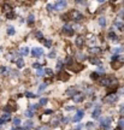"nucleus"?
I'll use <instances>...</instances> for the list:
<instances>
[{"label":"nucleus","instance_id":"nucleus-1","mask_svg":"<svg viewBox=\"0 0 124 130\" xmlns=\"http://www.w3.org/2000/svg\"><path fill=\"white\" fill-rule=\"evenodd\" d=\"M98 119H99V124H100L101 129L110 130L111 122H112V118H111V117H106V118H98Z\"/></svg>","mask_w":124,"mask_h":130},{"label":"nucleus","instance_id":"nucleus-2","mask_svg":"<svg viewBox=\"0 0 124 130\" xmlns=\"http://www.w3.org/2000/svg\"><path fill=\"white\" fill-rule=\"evenodd\" d=\"M83 18V14L80 12V11H76V10H72L71 12H69V19H72V21H81Z\"/></svg>","mask_w":124,"mask_h":130},{"label":"nucleus","instance_id":"nucleus-3","mask_svg":"<svg viewBox=\"0 0 124 130\" xmlns=\"http://www.w3.org/2000/svg\"><path fill=\"white\" fill-rule=\"evenodd\" d=\"M117 100H118V95L115 93L107 94V96L104 98V102H106V104H115Z\"/></svg>","mask_w":124,"mask_h":130},{"label":"nucleus","instance_id":"nucleus-4","mask_svg":"<svg viewBox=\"0 0 124 130\" xmlns=\"http://www.w3.org/2000/svg\"><path fill=\"white\" fill-rule=\"evenodd\" d=\"M63 32H64V35H66V36H72L75 34V30L70 24H65L64 27H63Z\"/></svg>","mask_w":124,"mask_h":130},{"label":"nucleus","instance_id":"nucleus-5","mask_svg":"<svg viewBox=\"0 0 124 130\" xmlns=\"http://www.w3.org/2000/svg\"><path fill=\"white\" fill-rule=\"evenodd\" d=\"M30 53H32L33 57H35V58H40V57L43 56V50L40 48V47H33Z\"/></svg>","mask_w":124,"mask_h":130},{"label":"nucleus","instance_id":"nucleus-6","mask_svg":"<svg viewBox=\"0 0 124 130\" xmlns=\"http://www.w3.org/2000/svg\"><path fill=\"white\" fill-rule=\"evenodd\" d=\"M68 68H69L71 71H74V72H80L81 70H83L84 66H83L81 63H74V64H71L70 66H68Z\"/></svg>","mask_w":124,"mask_h":130},{"label":"nucleus","instance_id":"nucleus-7","mask_svg":"<svg viewBox=\"0 0 124 130\" xmlns=\"http://www.w3.org/2000/svg\"><path fill=\"white\" fill-rule=\"evenodd\" d=\"M83 116H84V111H83V110H78V111L76 112V115L74 116V118H72V122H75V123L81 122V119L83 118Z\"/></svg>","mask_w":124,"mask_h":130},{"label":"nucleus","instance_id":"nucleus-8","mask_svg":"<svg viewBox=\"0 0 124 130\" xmlns=\"http://www.w3.org/2000/svg\"><path fill=\"white\" fill-rule=\"evenodd\" d=\"M77 93L78 92H77V89H76V87H70V88H68L66 89V92H65V94L70 98H74Z\"/></svg>","mask_w":124,"mask_h":130},{"label":"nucleus","instance_id":"nucleus-9","mask_svg":"<svg viewBox=\"0 0 124 130\" xmlns=\"http://www.w3.org/2000/svg\"><path fill=\"white\" fill-rule=\"evenodd\" d=\"M66 7V1L65 0H58V3L54 5L55 10H63Z\"/></svg>","mask_w":124,"mask_h":130},{"label":"nucleus","instance_id":"nucleus-10","mask_svg":"<svg viewBox=\"0 0 124 130\" xmlns=\"http://www.w3.org/2000/svg\"><path fill=\"white\" fill-rule=\"evenodd\" d=\"M70 76L68 72H65V71H60L59 74V79L60 81H63V82H66V81H69Z\"/></svg>","mask_w":124,"mask_h":130},{"label":"nucleus","instance_id":"nucleus-11","mask_svg":"<svg viewBox=\"0 0 124 130\" xmlns=\"http://www.w3.org/2000/svg\"><path fill=\"white\" fill-rule=\"evenodd\" d=\"M72 100H74L75 102H82L83 100H84V94L83 93H77L74 98H72Z\"/></svg>","mask_w":124,"mask_h":130},{"label":"nucleus","instance_id":"nucleus-12","mask_svg":"<svg viewBox=\"0 0 124 130\" xmlns=\"http://www.w3.org/2000/svg\"><path fill=\"white\" fill-rule=\"evenodd\" d=\"M100 115H101V108H100V106H97L94 108V111H93L92 117L97 119V118H100Z\"/></svg>","mask_w":124,"mask_h":130},{"label":"nucleus","instance_id":"nucleus-13","mask_svg":"<svg viewBox=\"0 0 124 130\" xmlns=\"http://www.w3.org/2000/svg\"><path fill=\"white\" fill-rule=\"evenodd\" d=\"M83 45H84V37L83 36H77L76 37V46L78 48H82Z\"/></svg>","mask_w":124,"mask_h":130},{"label":"nucleus","instance_id":"nucleus-14","mask_svg":"<svg viewBox=\"0 0 124 130\" xmlns=\"http://www.w3.org/2000/svg\"><path fill=\"white\" fill-rule=\"evenodd\" d=\"M34 126V123H33V121H27L25 122V125H24V130H30Z\"/></svg>","mask_w":124,"mask_h":130},{"label":"nucleus","instance_id":"nucleus-15","mask_svg":"<svg viewBox=\"0 0 124 130\" xmlns=\"http://www.w3.org/2000/svg\"><path fill=\"white\" fill-rule=\"evenodd\" d=\"M16 65H17V68H18V69H22V68H24L25 63H24L23 59H21V58H19V59L16 60Z\"/></svg>","mask_w":124,"mask_h":130},{"label":"nucleus","instance_id":"nucleus-16","mask_svg":"<svg viewBox=\"0 0 124 130\" xmlns=\"http://www.w3.org/2000/svg\"><path fill=\"white\" fill-rule=\"evenodd\" d=\"M1 10L4 11L5 13H9V12H11V5L4 4V5H3V7H1Z\"/></svg>","mask_w":124,"mask_h":130},{"label":"nucleus","instance_id":"nucleus-17","mask_svg":"<svg viewBox=\"0 0 124 130\" xmlns=\"http://www.w3.org/2000/svg\"><path fill=\"white\" fill-rule=\"evenodd\" d=\"M21 123H22V119H21L19 117H16V118L12 119V124H13L14 126H19L21 125Z\"/></svg>","mask_w":124,"mask_h":130},{"label":"nucleus","instance_id":"nucleus-18","mask_svg":"<svg viewBox=\"0 0 124 130\" xmlns=\"http://www.w3.org/2000/svg\"><path fill=\"white\" fill-rule=\"evenodd\" d=\"M89 61H90L92 64H94V65H100V64H101L100 59H98V58H95V57H92V58H89Z\"/></svg>","mask_w":124,"mask_h":130},{"label":"nucleus","instance_id":"nucleus-19","mask_svg":"<svg viewBox=\"0 0 124 130\" xmlns=\"http://www.w3.org/2000/svg\"><path fill=\"white\" fill-rule=\"evenodd\" d=\"M19 53H21V56H24V57L28 56V54H29V48H28V47H22Z\"/></svg>","mask_w":124,"mask_h":130},{"label":"nucleus","instance_id":"nucleus-20","mask_svg":"<svg viewBox=\"0 0 124 130\" xmlns=\"http://www.w3.org/2000/svg\"><path fill=\"white\" fill-rule=\"evenodd\" d=\"M89 52H90L92 54H99L101 52V50L99 47H92V48H89Z\"/></svg>","mask_w":124,"mask_h":130},{"label":"nucleus","instance_id":"nucleus-21","mask_svg":"<svg viewBox=\"0 0 124 130\" xmlns=\"http://www.w3.org/2000/svg\"><path fill=\"white\" fill-rule=\"evenodd\" d=\"M98 23H99V25H100V27H102V28H104V27L106 25V18H105V17H100V18L98 19Z\"/></svg>","mask_w":124,"mask_h":130},{"label":"nucleus","instance_id":"nucleus-22","mask_svg":"<svg viewBox=\"0 0 124 130\" xmlns=\"http://www.w3.org/2000/svg\"><path fill=\"white\" fill-rule=\"evenodd\" d=\"M47 102H48V99H47V98H41V99L39 100V105H40V106H46Z\"/></svg>","mask_w":124,"mask_h":130},{"label":"nucleus","instance_id":"nucleus-23","mask_svg":"<svg viewBox=\"0 0 124 130\" xmlns=\"http://www.w3.org/2000/svg\"><path fill=\"white\" fill-rule=\"evenodd\" d=\"M9 71H11V70H9L6 66H0V74L1 75H9Z\"/></svg>","mask_w":124,"mask_h":130},{"label":"nucleus","instance_id":"nucleus-24","mask_svg":"<svg viewBox=\"0 0 124 130\" xmlns=\"http://www.w3.org/2000/svg\"><path fill=\"white\" fill-rule=\"evenodd\" d=\"M1 119L6 123L7 121H10V119H11V113H5V115H3V116H1Z\"/></svg>","mask_w":124,"mask_h":130},{"label":"nucleus","instance_id":"nucleus-25","mask_svg":"<svg viewBox=\"0 0 124 130\" xmlns=\"http://www.w3.org/2000/svg\"><path fill=\"white\" fill-rule=\"evenodd\" d=\"M111 65H112V68H113L115 70H117V69H119L123 64H122L120 61H118V63H117V61H112V64H111Z\"/></svg>","mask_w":124,"mask_h":130},{"label":"nucleus","instance_id":"nucleus-26","mask_svg":"<svg viewBox=\"0 0 124 130\" xmlns=\"http://www.w3.org/2000/svg\"><path fill=\"white\" fill-rule=\"evenodd\" d=\"M34 22H35V16L33 13H30L29 16H28V23L29 24H34Z\"/></svg>","mask_w":124,"mask_h":130},{"label":"nucleus","instance_id":"nucleus-27","mask_svg":"<svg viewBox=\"0 0 124 130\" xmlns=\"http://www.w3.org/2000/svg\"><path fill=\"white\" fill-rule=\"evenodd\" d=\"M47 86H48V83H46V82H45V83H41V84H40V86H39V93L43 92V90L47 88Z\"/></svg>","mask_w":124,"mask_h":130},{"label":"nucleus","instance_id":"nucleus-28","mask_svg":"<svg viewBox=\"0 0 124 130\" xmlns=\"http://www.w3.org/2000/svg\"><path fill=\"white\" fill-rule=\"evenodd\" d=\"M25 117H28L29 119H32L33 117H34V111H32V110H28V111H25Z\"/></svg>","mask_w":124,"mask_h":130},{"label":"nucleus","instance_id":"nucleus-29","mask_svg":"<svg viewBox=\"0 0 124 130\" xmlns=\"http://www.w3.org/2000/svg\"><path fill=\"white\" fill-rule=\"evenodd\" d=\"M36 75L37 76H40V77H42V76H45V70L42 69V68H40V69L36 70Z\"/></svg>","mask_w":124,"mask_h":130},{"label":"nucleus","instance_id":"nucleus-30","mask_svg":"<svg viewBox=\"0 0 124 130\" xmlns=\"http://www.w3.org/2000/svg\"><path fill=\"white\" fill-rule=\"evenodd\" d=\"M108 39H111V40H117V35H116V32L113 31H110L108 32Z\"/></svg>","mask_w":124,"mask_h":130},{"label":"nucleus","instance_id":"nucleus-31","mask_svg":"<svg viewBox=\"0 0 124 130\" xmlns=\"http://www.w3.org/2000/svg\"><path fill=\"white\" fill-rule=\"evenodd\" d=\"M65 64L68 65V66H70L71 64H74V60H72V58H71V57H68V58L65 59Z\"/></svg>","mask_w":124,"mask_h":130},{"label":"nucleus","instance_id":"nucleus-32","mask_svg":"<svg viewBox=\"0 0 124 130\" xmlns=\"http://www.w3.org/2000/svg\"><path fill=\"white\" fill-rule=\"evenodd\" d=\"M39 104H32L30 106H29V110H32V111H36L37 108H39Z\"/></svg>","mask_w":124,"mask_h":130},{"label":"nucleus","instance_id":"nucleus-33","mask_svg":"<svg viewBox=\"0 0 124 130\" xmlns=\"http://www.w3.org/2000/svg\"><path fill=\"white\" fill-rule=\"evenodd\" d=\"M7 34H9V35H14V34H16V30H14L13 27H9V28H7Z\"/></svg>","mask_w":124,"mask_h":130},{"label":"nucleus","instance_id":"nucleus-34","mask_svg":"<svg viewBox=\"0 0 124 130\" xmlns=\"http://www.w3.org/2000/svg\"><path fill=\"white\" fill-rule=\"evenodd\" d=\"M115 27H117L118 29H123V23L119 22V21H116L115 22Z\"/></svg>","mask_w":124,"mask_h":130},{"label":"nucleus","instance_id":"nucleus-35","mask_svg":"<svg viewBox=\"0 0 124 130\" xmlns=\"http://www.w3.org/2000/svg\"><path fill=\"white\" fill-rule=\"evenodd\" d=\"M6 17H7L9 19H13L14 17H16V14H14V12L11 11V12H9V13H6Z\"/></svg>","mask_w":124,"mask_h":130},{"label":"nucleus","instance_id":"nucleus-36","mask_svg":"<svg viewBox=\"0 0 124 130\" xmlns=\"http://www.w3.org/2000/svg\"><path fill=\"white\" fill-rule=\"evenodd\" d=\"M118 126H119L122 130H124V118H120L119 122H118Z\"/></svg>","mask_w":124,"mask_h":130},{"label":"nucleus","instance_id":"nucleus-37","mask_svg":"<svg viewBox=\"0 0 124 130\" xmlns=\"http://www.w3.org/2000/svg\"><path fill=\"white\" fill-rule=\"evenodd\" d=\"M46 10L48 11V12H52L53 10H54V6L52 4H47V6H46Z\"/></svg>","mask_w":124,"mask_h":130},{"label":"nucleus","instance_id":"nucleus-38","mask_svg":"<svg viewBox=\"0 0 124 130\" xmlns=\"http://www.w3.org/2000/svg\"><path fill=\"white\" fill-rule=\"evenodd\" d=\"M94 125H95V124H94L93 122H88L87 124H86V128H87V129H93Z\"/></svg>","mask_w":124,"mask_h":130},{"label":"nucleus","instance_id":"nucleus-39","mask_svg":"<svg viewBox=\"0 0 124 130\" xmlns=\"http://www.w3.org/2000/svg\"><path fill=\"white\" fill-rule=\"evenodd\" d=\"M45 75H47V76H52V75H53V70L52 69H46L45 70Z\"/></svg>","mask_w":124,"mask_h":130},{"label":"nucleus","instance_id":"nucleus-40","mask_svg":"<svg viewBox=\"0 0 124 130\" xmlns=\"http://www.w3.org/2000/svg\"><path fill=\"white\" fill-rule=\"evenodd\" d=\"M57 69L59 70V71H61V69H63V61L61 60H59L57 63Z\"/></svg>","mask_w":124,"mask_h":130},{"label":"nucleus","instance_id":"nucleus-41","mask_svg":"<svg viewBox=\"0 0 124 130\" xmlns=\"http://www.w3.org/2000/svg\"><path fill=\"white\" fill-rule=\"evenodd\" d=\"M84 58H86V57L83 56L82 53H78V54H77V59H78V61H82V60H84Z\"/></svg>","mask_w":124,"mask_h":130},{"label":"nucleus","instance_id":"nucleus-42","mask_svg":"<svg viewBox=\"0 0 124 130\" xmlns=\"http://www.w3.org/2000/svg\"><path fill=\"white\" fill-rule=\"evenodd\" d=\"M36 37L39 40H42V39H43V34H42L41 31H36Z\"/></svg>","mask_w":124,"mask_h":130},{"label":"nucleus","instance_id":"nucleus-43","mask_svg":"<svg viewBox=\"0 0 124 130\" xmlns=\"http://www.w3.org/2000/svg\"><path fill=\"white\" fill-rule=\"evenodd\" d=\"M43 43H45V46L48 47V48H50V47L52 46V41H51V40H46V41L43 42Z\"/></svg>","mask_w":124,"mask_h":130},{"label":"nucleus","instance_id":"nucleus-44","mask_svg":"<svg viewBox=\"0 0 124 130\" xmlns=\"http://www.w3.org/2000/svg\"><path fill=\"white\" fill-rule=\"evenodd\" d=\"M25 96L27 98H35L36 95H35V94H33V93H30V92H27V93H25Z\"/></svg>","mask_w":124,"mask_h":130},{"label":"nucleus","instance_id":"nucleus-45","mask_svg":"<svg viewBox=\"0 0 124 130\" xmlns=\"http://www.w3.org/2000/svg\"><path fill=\"white\" fill-rule=\"evenodd\" d=\"M65 110H66L68 112H70V111H74V110H76V108H75V106H66V107H65Z\"/></svg>","mask_w":124,"mask_h":130},{"label":"nucleus","instance_id":"nucleus-46","mask_svg":"<svg viewBox=\"0 0 124 130\" xmlns=\"http://www.w3.org/2000/svg\"><path fill=\"white\" fill-rule=\"evenodd\" d=\"M33 68H34V69H40V68H41V64H40V63H34V64H33Z\"/></svg>","mask_w":124,"mask_h":130},{"label":"nucleus","instance_id":"nucleus-47","mask_svg":"<svg viewBox=\"0 0 124 130\" xmlns=\"http://www.w3.org/2000/svg\"><path fill=\"white\" fill-rule=\"evenodd\" d=\"M113 52H115L116 54H117V53H119V52H123V48H122V47H118V48H115V50H113Z\"/></svg>","mask_w":124,"mask_h":130},{"label":"nucleus","instance_id":"nucleus-48","mask_svg":"<svg viewBox=\"0 0 124 130\" xmlns=\"http://www.w3.org/2000/svg\"><path fill=\"white\" fill-rule=\"evenodd\" d=\"M70 121V118H66V117H64V118H63V119H61V123H63V124H66V123H68V122Z\"/></svg>","mask_w":124,"mask_h":130},{"label":"nucleus","instance_id":"nucleus-49","mask_svg":"<svg viewBox=\"0 0 124 130\" xmlns=\"http://www.w3.org/2000/svg\"><path fill=\"white\" fill-rule=\"evenodd\" d=\"M48 58H55V52H51L50 54H48Z\"/></svg>","mask_w":124,"mask_h":130},{"label":"nucleus","instance_id":"nucleus-50","mask_svg":"<svg viewBox=\"0 0 124 130\" xmlns=\"http://www.w3.org/2000/svg\"><path fill=\"white\" fill-rule=\"evenodd\" d=\"M82 128H83L82 124H78V125L75 126V130H82Z\"/></svg>","mask_w":124,"mask_h":130},{"label":"nucleus","instance_id":"nucleus-51","mask_svg":"<svg viewBox=\"0 0 124 130\" xmlns=\"http://www.w3.org/2000/svg\"><path fill=\"white\" fill-rule=\"evenodd\" d=\"M118 61H120V63L123 64V63H124V56H119V57H118Z\"/></svg>","mask_w":124,"mask_h":130},{"label":"nucleus","instance_id":"nucleus-52","mask_svg":"<svg viewBox=\"0 0 124 130\" xmlns=\"http://www.w3.org/2000/svg\"><path fill=\"white\" fill-rule=\"evenodd\" d=\"M119 112L122 113V115H124V104H123V105H120V107H119Z\"/></svg>","mask_w":124,"mask_h":130},{"label":"nucleus","instance_id":"nucleus-53","mask_svg":"<svg viewBox=\"0 0 124 130\" xmlns=\"http://www.w3.org/2000/svg\"><path fill=\"white\" fill-rule=\"evenodd\" d=\"M53 113V110H46L45 111V115H52Z\"/></svg>","mask_w":124,"mask_h":130},{"label":"nucleus","instance_id":"nucleus-54","mask_svg":"<svg viewBox=\"0 0 124 130\" xmlns=\"http://www.w3.org/2000/svg\"><path fill=\"white\" fill-rule=\"evenodd\" d=\"M36 130H47V128H45V126H40V128H37Z\"/></svg>","mask_w":124,"mask_h":130},{"label":"nucleus","instance_id":"nucleus-55","mask_svg":"<svg viewBox=\"0 0 124 130\" xmlns=\"http://www.w3.org/2000/svg\"><path fill=\"white\" fill-rule=\"evenodd\" d=\"M75 3H76V4H82L83 0H75Z\"/></svg>","mask_w":124,"mask_h":130},{"label":"nucleus","instance_id":"nucleus-56","mask_svg":"<svg viewBox=\"0 0 124 130\" xmlns=\"http://www.w3.org/2000/svg\"><path fill=\"white\" fill-rule=\"evenodd\" d=\"M119 16H120V17H122V18H124V10H123V11H120Z\"/></svg>","mask_w":124,"mask_h":130},{"label":"nucleus","instance_id":"nucleus-57","mask_svg":"<svg viewBox=\"0 0 124 130\" xmlns=\"http://www.w3.org/2000/svg\"><path fill=\"white\" fill-rule=\"evenodd\" d=\"M11 130H24V128H14V129H11Z\"/></svg>","mask_w":124,"mask_h":130},{"label":"nucleus","instance_id":"nucleus-58","mask_svg":"<svg viewBox=\"0 0 124 130\" xmlns=\"http://www.w3.org/2000/svg\"><path fill=\"white\" fill-rule=\"evenodd\" d=\"M117 0H110V3H116Z\"/></svg>","mask_w":124,"mask_h":130},{"label":"nucleus","instance_id":"nucleus-59","mask_svg":"<svg viewBox=\"0 0 124 130\" xmlns=\"http://www.w3.org/2000/svg\"><path fill=\"white\" fill-rule=\"evenodd\" d=\"M98 1H99V3H104L105 0H98Z\"/></svg>","mask_w":124,"mask_h":130},{"label":"nucleus","instance_id":"nucleus-60","mask_svg":"<svg viewBox=\"0 0 124 130\" xmlns=\"http://www.w3.org/2000/svg\"><path fill=\"white\" fill-rule=\"evenodd\" d=\"M0 50H1V47H0Z\"/></svg>","mask_w":124,"mask_h":130}]
</instances>
